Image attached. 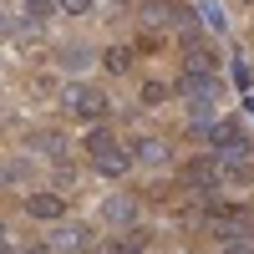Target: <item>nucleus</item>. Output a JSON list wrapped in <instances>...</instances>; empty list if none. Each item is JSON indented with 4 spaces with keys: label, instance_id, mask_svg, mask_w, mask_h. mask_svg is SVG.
I'll return each instance as SVG.
<instances>
[{
    "label": "nucleus",
    "instance_id": "obj_1",
    "mask_svg": "<svg viewBox=\"0 0 254 254\" xmlns=\"http://www.w3.org/2000/svg\"><path fill=\"white\" fill-rule=\"evenodd\" d=\"M61 107H66L71 117H81V122H102L112 102H107V92H102V87H92V81H76V87L61 92Z\"/></svg>",
    "mask_w": 254,
    "mask_h": 254
},
{
    "label": "nucleus",
    "instance_id": "obj_2",
    "mask_svg": "<svg viewBox=\"0 0 254 254\" xmlns=\"http://www.w3.org/2000/svg\"><path fill=\"white\" fill-rule=\"evenodd\" d=\"M26 214H31V219H41V224L66 219V198H61V193H46V188H36V193L26 198Z\"/></svg>",
    "mask_w": 254,
    "mask_h": 254
},
{
    "label": "nucleus",
    "instance_id": "obj_3",
    "mask_svg": "<svg viewBox=\"0 0 254 254\" xmlns=\"http://www.w3.org/2000/svg\"><path fill=\"white\" fill-rule=\"evenodd\" d=\"M147 244H153V229H142V224L112 234V249H117V254H147Z\"/></svg>",
    "mask_w": 254,
    "mask_h": 254
},
{
    "label": "nucleus",
    "instance_id": "obj_4",
    "mask_svg": "<svg viewBox=\"0 0 254 254\" xmlns=\"http://www.w3.org/2000/svg\"><path fill=\"white\" fill-rule=\"evenodd\" d=\"M183 66H188V71H214V66H219V51L208 46V41L188 36V56H183Z\"/></svg>",
    "mask_w": 254,
    "mask_h": 254
},
{
    "label": "nucleus",
    "instance_id": "obj_5",
    "mask_svg": "<svg viewBox=\"0 0 254 254\" xmlns=\"http://www.w3.org/2000/svg\"><path fill=\"white\" fill-rule=\"evenodd\" d=\"M66 132H56V127H41V132H31V153H46V158H66Z\"/></svg>",
    "mask_w": 254,
    "mask_h": 254
},
{
    "label": "nucleus",
    "instance_id": "obj_6",
    "mask_svg": "<svg viewBox=\"0 0 254 254\" xmlns=\"http://www.w3.org/2000/svg\"><path fill=\"white\" fill-rule=\"evenodd\" d=\"M183 183L193 188V193H214V183H219V173H214V163H188V173H183Z\"/></svg>",
    "mask_w": 254,
    "mask_h": 254
},
{
    "label": "nucleus",
    "instance_id": "obj_7",
    "mask_svg": "<svg viewBox=\"0 0 254 254\" xmlns=\"http://www.w3.org/2000/svg\"><path fill=\"white\" fill-rule=\"evenodd\" d=\"M107 219L122 224V229H132L137 224V198H107Z\"/></svg>",
    "mask_w": 254,
    "mask_h": 254
},
{
    "label": "nucleus",
    "instance_id": "obj_8",
    "mask_svg": "<svg viewBox=\"0 0 254 254\" xmlns=\"http://www.w3.org/2000/svg\"><path fill=\"white\" fill-rule=\"evenodd\" d=\"M81 147H87L92 158H102V153H112V147H117V137H112V127H92V132L81 137Z\"/></svg>",
    "mask_w": 254,
    "mask_h": 254
},
{
    "label": "nucleus",
    "instance_id": "obj_9",
    "mask_svg": "<svg viewBox=\"0 0 254 254\" xmlns=\"http://www.w3.org/2000/svg\"><path fill=\"white\" fill-rule=\"evenodd\" d=\"M127 66H132V46H107V51H102V71L122 76Z\"/></svg>",
    "mask_w": 254,
    "mask_h": 254
},
{
    "label": "nucleus",
    "instance_id": "obj_10",
    "mask_svg": "<svg viewBox=\"0 0 254 254\" xmlns=\"http://www.w3.org/2000/svg\"><path fill=\"white\" fill-rule=\"evenodd\" d=\"M137 97H142V107H163V102L173 97V87H168V81H142Z\"/></svg>",
    "mask_w": 254,
    "mask_h": 254
},
{
    "label": "nucleus",
    "instance_id": "obj_11",
    "mask_svg": "<svg viewBox=\"0 0 254 254\" xmlns=\"http://www.w3.org/2000/svg\"><path fill=\"white\" fill-rule=\"evenodd\" d=\"M127 163H132V158H127V153H117V147H112V153H102V158H97V168H102V173H107V178L127 173Z\"/></svg>",
    "mask_w": 254,
    "mask_h": 254
},
{
    "label": "nucleus",
    "instance_id": "obj_12",
    "mask_svg": "<svg viewBox=\"0 0 254 254\" xmlns=\"http://www.w3.org/2000/svg\"><path fill=\"white\" fill-rule=\"evenodd\" d=\"M137 163H168V147L163 142H137Z\"/></svg>",
    "mask_w": 254,
    "mask_h": 254
},
{
    "label": "nucleus",
    "instance_id": "obj_13",
    "mask_svg": "<svg viewBox=\"0 0 254 254\" xmlns=\"http://www.w3.org/2000/svg\"><path fill=\"white\" fill-rule=\"evenodd\" d=\"M51 92H56L51 76H31V97H51Z\"/></svg>",
    "mask_w": 254,
    "mask_h": 254
},
{
    "label": "nucleus",
    "instance_id": "obj_14",
    "mask_svg": "<svg viewBox=\"0 0 254 254\" xmlns=\"http://www.w3.org/2000/svg\"><path fill=\"white\" fill-rule=\"evenodd\" d=\"M26 10H31V20H46L51 15V0H26Z\"/></svg>",
    "mask_w": 254,
    "mask_h": 254
},
{
    "label": "nucleus",
    "instance_id": "obj_15",
    "mask_svg": "<svg viewBox=\"0 0 254 254\" xmlns=\"http://www.w3.org/2000/svg\"><path fill=\"white\" fill-rule=\"evenodd\" d=\"M56 5L66 10V15H81V10H92V0H56Z\"/></svg>",
    "mask_w": 254,
    "mask_h": 254
},
{
    "label": "nucleus",
    "instance_id": "obj_16",
    "mask_svg": "<svg viewBox=\"0 0 254 254\" xmlns=\"http://www.w3.org/2000/svg\"><path fill=\"white\" fill-rule=\"evenodd\" d=\"M158 46H163V36H137V46H132V51H147V56H153Z\"/></svg>",
    "mask_w": 254,
    "mask_h": 254
},
{
    "label": "nucleus",
    "instance_id": "obj_17",
    "mask_svg": "<svg viewBox=\"0 0 254 254\" xmlns=\"http://www.w3.org/2000/svg\"><path fill=\"white\" fill-rule=\"evenodd\" d=\"M26 254H46V249H26Z\"/></svg>",
    "mask_w": 254,
    "mask_h": 254
},
{
    "label": "nucleus",
    "instance_id": "obj_18",
    "mask_svg": "<svg viewBox=\"0 0 254 254\" xmlns=\"http://www.w3.org/2000/svg\"><path fill=\"white\" fill-rule=\"evenodd\" d=\"M244 5H249V0H244Z\"/></svg>",
    "mask_w": 254,
    "mask_h": 254
}]
</instances>
